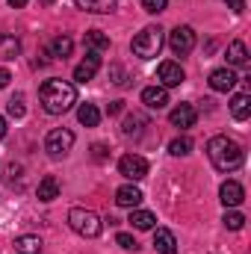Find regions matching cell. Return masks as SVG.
Listing matches in <instances>:
<instances>
[{"label":"cell","instance_id":"1","mask_svg":"<svg viewBox=\"0 0 251 254\" xmlns=\"http://www.w3.org/2000/svg\"><path fill=\"white\" fill-rule=\"evenodd\" d=\"M39 98H42L45 113H51V116H63V113H68V110L77 104V89H74L68 80L54 77V80H45Z\"/></svg>","mask_w":251,"mask_h":254},{"label":"cell","instance_id":"2","mask_svg":"<svg viewBox=\"0 0 251 254\" xmlns=\"http://www.w3.org/2000/svg\"><path fill=\"white\" fill-rule=\"evenodd\" d=\"M207 157L219 172H237L246 160V151H243L240 142H234L228 136H213L207 142Z\"/></svg>","mask_w":251,"mask_h":254},{"label":"cell","instance_id":"3","mask_svg":"<svg viewBox=\"0 0 251 254\" xmlns=\"http://www.w3.org/2000/svg\"><path fill=\"white\" fill-rule=\"evenodd\" d=\"M163 42H166V36H163L160 27H145V30L130 42V51H133L139 60H154V57H160Z\"/></svg>","mask_w":251,"mask_h":254},{"label":"cell","instance_id":"4","mask_svg":"<svg viewBox=\"0 0 251 254\" xmlns=\"http://www.w3.org/2000/svg\"><path fill=\"white\" fill-rule=\"evenodd\" d=\"M68 225H71V231L74 234H80V237H86V240H95L98 234H101V219H98V213H92V210H86V207H71L68 210Z\"/></svg>","mask_w":251,"mask_h":254},{"label":"cell","instance_id":"5","mask_svg":"<svg viewBox=\"0 0 251 254\" xmlns=\"http://www.w3.org/2000/svg\"><path fill=\"white\" fill-rule=\"evenodd\" d=\"M71 148H74V133H71L68 127H57V130H51V133L45 136V151H48L54 160L65 157Z\"/></svg>","mask_w":251,"mask_h":254},{"label":"cell","instance_id":"6","mask_svg":"<svg viewBox=\"0 0 251 254\" xmlns=\"http://www.w3.org/2000/svg\"><path fill=\"white\" fill-rule=\"evenodd\" d=\"M169 48H172V54H178V57H187L189 51L195 48V30L192 27H175L172 33H169Z\"/></svg>","mask_w":251,"mask_h":254},{"label":"cell","instance_id":"7","mask_svg":"<svg viewBox=\"0 0 251 254\" xmlns=\"http://www.w3.org/2000/svg\"><path fill=\"white\" fill-rule=\"evenodd\" d=\"M119 175L127 178V181H142L148 175V160L139 157V154H125L119 160Z\"/></svg>","mask_w":251,"mask_h":254},{"label":"cell","instance_id":"8","mask_svg":"<svg viewBox=\"0 0 251 254\" xmlns=\"http://www.w3.org/2000/svg\"><path fill=\"white\" fill-rule=\"evenodd\" d=\"M157 80H160L163 89H175V86H181L187 80V74H184V68L178 63H163L157 68Z\"/></svg>","mask_w":251,"mask_h":254},{"label":"cell","instance_id":"9","mask_svg":"<svg viewBox=\"0 0 251 254\" xmlns=\"http://www.w3.org/2000/svg\"><path fill=\"white\" fill-rule=\"evenodd\" d=\"M98 68H101V54L86 51V60L74 68V80H77V83H89V80L98 74Z\"/></svg>","mask_w":251,"mask_h":254},{"label":"cell","instance_id":"10","mask_svg":"<svg viewBox=\"0 0 251 254\" xmlns=\"http://www.w3.org/2000/svg\"><path fill=\"white\" fill-rule=\"evenodd\" d=\"M237 71L234 68H216L213 74H210V89L213 92H231L234 86H237Z\"/></svg>","mask_w":251,"mask_h":254},{"label":"cell","instance_id":"11","mask_svg":"<svg viewBox=\"0 0 251 254\" xmlns=\"http://www.w3.org/2000/svg\"><path fill=\"white\" fill-rule=\"evenodd\" d=\"M195 119H198V113H195L192 104H178V107L169 113V122L175 127H181V130H189V127L195 125Z\"/></svg>","mask_w":251,"mask_h":254},{"label":"cell","instance_id":"12","mask_svg":"<svg viewBox=\"0 0 251 254\" xmlns=\"http://www.w3.org/2000/svg\"><path fill=\"white\" fill-rule=\"evenodd\" d=\"M142 104H145L148 110H166V104H169V89H163V86H148V89H142Z\"/></svg>","mask_w":251,"mask_h":254},{"label":"cell","instance_id":"13","mask_svg":"<svg viewBox=\"0 0 251 254\" xmlns=\"http://www.w3.org/2000/svg\"><path fill=\"white\" fill-rule=\"evenodd\" d=\"M219 198H222L225 207H240L243 198H246V192H243V187H240L237 181H225L222 190H219Z\"/></svg>","mask_w":251,"mask_h":254},{"label":"cell","instance_id":"14","mask_svg":"<svg viewBox=\"0 0 251 254\" xmlns=\"http://www.w3.org/2000/svg\"><path fill=\"white\" fill-rule=\"evenodd\" d=\"M116 204L119 207H139L142 204V190L139 187H133V184H125V187H119L116 190Z\"/></svg>","mask_w":251,"mask_h":254},{"label":"cell","instance_id":"15","mask_svg":"<svg viewBox=\"0 0 251 254\" xmlns=\"http://www.w3.org/2000/svg\"><path fill=\"white\" fill-rule=\"evenodd\" d=\"M154 252L157 254H175L178 252V240H175V234L166 231V228H157V231H154Z\"/></svg>","mask_w":251,"mask_h":254},{"label":"cell","instance_id":"16","mask_svg":"<svg viewBox=\"0 0 251 254\" xmlns=\"http://www.w3.org/2000/svg\"><path fill=\"white\" fill-rule=\"evenodd\" d=\"M77 9L83 12H92V15H107V12H116L119 0H74Z\"/></svg>","mask_w":251,"mask_h":254},{"label":"cell","instance_id":"17","mask_svg":"<svg viewBox=\"0 0 251 254\" xmlns=\"http://www.w3.org/2000/svg\"><path fill=\"white\" fill-rule=\"evenodd\" d=\"M21 54V39L18 36H9V33H0V60H15Z\"/></svg>","mask_w":251,"mask_h":254},{"label":"cell","instance_id":"18","mask_svg":"<svg viewBox=\"0 0 251 254\" xmlns=\"http://www.w3.org/2000/svg\"><path fill=\"white\" fill-rule=\"evenodd\" d=\"M71 51H74V42H71L68 36H57V39H51V45H48V57H54V60L71 57Z\"/></svg>","mask_w":251,"mask_h":254},{"label":"cell","instance_id":"19","mask_svg":"<svg viewBox=\"0 0 251 254\" xmlns=\"http://www.w3.org/2000/svg\"><path fill=\"white\" fill-rule=\"evenodd\" d=\"M86 51H95V54H104L110 51V36H104L101 30H86Z\"/></svg>","mask_w":251,"mask_h":254},{"label":"cell","instance_id":"20","mask_svg":"<svg viewBox=\"0 0 251 254\" xmlns=\"http://www.w3.org/2000/svg\"><path fill=\"white\" fill-rule=\"evenodd\" d=\"M231 116L237 119V122H246L251 116V95H234V101H231Z\"/></svg>","mask_w":251,"mask_h":254},{"label":"cell","instance_id":"21","mask_svg":"<svg viewBox=\"0 0 251 254\" xmlns=\"http://www.w3.org/2000/svg\"><path fill=\"white\" fill-rule=\"evenodd\" d=\"M148 127V119L142 113H130L125 122H122V133L125 136H142V130Z\"/></svg>","mask_w":251,"mask_h":254},{"label":"cell","instance_id":"22","mask_svg":"<svg viewBox=\"0 0 251 254\" xmlns=\"http://www.w3.org/2000/svg\"><path fill=\"white\" fill-rule=\"evenodd\" d=\"M127 222H130L136 231H151V228H154V222H157V216H154V213H148V210H136V207H133Z\"/></svg>","mask_w":251,"mask_h":254},{"label":"cell","instance_id":"23","mask_svg":"<svg viewBox=\"0 0 251 254\" xmlns=\"http://www.w3.org/2000/svg\"><path fill=\"white\" fill-rule=\"evenodd\" d=\"M228 65H234V68L249 65V48H246V42H231V48H228Z\"/></svg>","mask_w":251,"mask_h":254},{"label":"cell","instance_id":"24","mask_svg":"<svg viewBox=\"0 0 251 254\" xmlns=\"http://www.w3.org/2000/svg\"><path fill=\"white\" fill-rule=\"evenodd\" d=\"M36 195H39V201H54V198H60V184H57V178H42L39 181V187H36Z\"/></svg>","mask_w":251,"mask_h":254},{"label":"cell","instance_id":"25","mask_svg":"<svg viewBox=\"0 0 251 254\" xmlns=\"http://www.w3.org/2000/svg\"><path fill=\"white\" fill-rule=\"evenodd\" d=\"M15 252L18 254H42V240L33 234H24L15 240Z\"/></svg>","mask_w":251,"mask_h":254},{"label":"cell","instance_id":"26","mask_svg":"<svg viewBox=\"0 0 251 254\" xmlns=\"http://www.w3.org/2000/svg\"><path fill=\"white\" fill-rule=\"evenodd\" d=\"M77 122L86 125V127H95L98 122H101L98 107H95V104H80V107H77Z\"/></svg>","mask_w":251,"mask_h":254},{"label":"cell","instance_id":"27","mask_svg":"<svg viewBox=\"0 0 251 254\" xmlns=\"http://www.w3.org/2000/svg\"><path fill=\"white\" fill-rule=\"evenodd\" d=\"M189 151H192V139H187V136H178V139H172V145H169V154H172V157H187Z\"/></svg>","mask_w":251,"mask_h":254},{"label":"cell","instance_id":"28","mask_svg":"<svg viewBox=\"0 0 251 254\" xmlns=\"http://www.w3.org/2000/svg\"><path fill=\"white\" fill-rule=\"evenodd\" d=\"M6 113H9L12 119H24V113H27V107H24V95H15V98H9V104H6Z\"/></svg>","mask_w":251,"mask_h":254},{"label":"cell","instance_id":"29","mask_svg":"<svg viewBox=\"0 0 251 254\" xmlns=\"http://www.w3.org/2000/svg\"><path fill=\"white\" fill-rule=\"evenodd\" d=\"M222 222H225V228H228V231H240V228L246 225V216H243V213H237V210L231 207V210L225 213V219H222Z\"/></svg>","mask_w":251,"mask_h":254},{"label":"cell","instance_id":"30","mask_svg":"<svg viewBox=\"0 0 251 254\" xmlns=\"http://www.w3.org/2000/svg\"><path fill=\"white\" fill-rule=\"evenodd\" d=\"M139 3H142V9L151 12V15H160V12L169 9V0H139Z\"/></svg>","mask_w":251,"mask_h":254},{"label":"cell","instance_id":"31","mask_svg":"<svg viewBox=\"0 0 251 254\" xmlns=\"http://www.w3.org/2000/svg\"><path fill=\"white\" fill-rule=\"evenodd\" d=\"M116 243H119L122 249H127V252H130V249H133V252L139 249V246H136V240H133L130 234H119V237H116Z\"/></svg>","mask_w":251,"mask_h":254},{"label":"cell","instance_id":"32","mask_svg":"<svg viewBox=\"0 0 251 254\" xmlns=\"http://www.w3.org/2000/svg\"><path fill=\"white\" fill-rule=\"evenodd\" d=\"M225 3H228V9H234L237 15H243V12H246V0H225Z\"/></svg>","mask_w":251,"mask_h":254},{"label":"cell","instance_id":"33","mask_svg":"<svg viewBox=\"0 0 251 254\" xmlns=\"http://www.w3.org/2000/svg\"><path fill=\"white\" fill-rule=\"evenodd\" d=\"M122 110H125V104H122V101H113V104L107 107V113H110V116H119Z\"/></svg>","mask_w":251,"mask_h":254},{"label":"cell","instance_id":"34","mask_svg":"<svg viewBox=\"0 0 251 254\" xmlns=\"http://www.w3.org/2000/svg\"><path fill=\"white\" fill-rule=\"evenodd\" d=\"M9 80H12V74H9L6 68H0V89H6V86H9Z\"/></svg>","mask_w":251,"mask_h":254},{"label":"cell","instance_id":"35","mask_svg":"<svg viewBox=\"0 0 251 254\" xmlns=\"http://www.w3.org/2000/svg\"><path fill=\"white\" fill-rule=\"evenodd\" d=\"M92 151H95V160H104V157H107V148H104V145H95Z\"/></svg>","mask_w":251,"mask_h":254},{"label":"cell","instance_id":"36","mask_svg":"<svg viewBox=\"0 0 251 254\" xmlns=\"http://www.w3.org/2000/svg\"><path fill=\"white\" fill-rule=\"evenodd\" d=\"M27 3H30V0H9V6H12V9H24Z\"/></svg>","mask_w":251,"mask_h":254},{"label":"cell","instance_id":"37","mask_svg":"<svg viewBox=\"0 0 251 254\" xmlns=\"http://www.w3.org/2000/svg\"><path fill=\"white\" fill-rule=\"evenodd\" d=\"M3 136H6V119L0 116V139H3Z\"/></svg>","mask_w":251,"mask_h":254},{"label":"cell","instance_id":"38","mask_svg":"<svg viewBox=\"0 0 251 254\" xmlns=\"http://www.w3.org/2000/svg\"><path fill=\"white\" fill-rule=\"evenodd\" d=\"M42 3H54V0H42Z\"/></svg>","mask_w":251,"mask_h":254}]
</instances>
